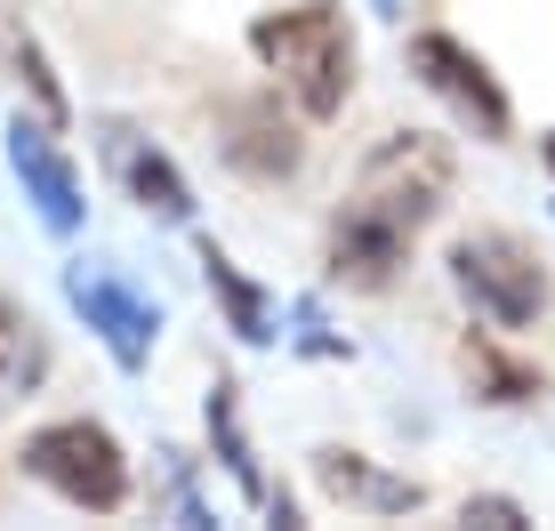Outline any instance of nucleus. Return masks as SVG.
<instances>
[{
	"instance_id": "f257e3e1",
	"label": "nucleus",
	"mask_w": 555,
	"mask_h": 531,
	"mask_svg": "<svg viewBox=\"0 0 555 531\" xmlns=\"http://www.w3.org/2000/svg\"><path fill=\"white\" fill-rule=\"evenodd\" d=\"M451 202V145L427 129H395L371 145V161L354 169V194L331 225V274L354 290H387L395 266L418 234L435 225V210Z\"/></svg>"
},
{
	"instance_id": "f03ea898",
	"label": "nucleus",
	"mask_w": 555,
	"mask_h": 531,
	"mask_svg": "<svg viewBox=\"0 0 555 531\" xmlns=\"http://www.w3.org/2000/svg\"><path fill=\"white\" fill-rule=\"evenodd\" d=\"M250 49H258V65L298 98L306 121H331V113L347 105V89H354V33H347V16H338L331 0H306V9L258 16Z\"/></svg>"
},
{
	"instance_id": "7ed1b4c3",
	"label": "nucleus",
	"mask_w": 555,
	"mask_h": 531,
	"mask_svg": "<svg viewBox=\"0 0 555 531\" xmlns=\"http://www.w3.org/2000/svg\"><path fill=\"white\" fill-rule=\"evenodd\" d=\"M25 476L49 483L65 507H89V516H113L129 500V459L98 419H56L25 435Z\"/></svg>"
},
{
	"instance_id": "20e7f679",
	"label": "nucleus",
	"mask_w": 555,
	"mask_h": 531,
	"mask_svg": "<svg viewBox=\"0 0 555 531\" xmlns=\"http://www.w3.org/2000/svg\"><path fill=\"white\" fill-rule=\"evenodd\" d=\"M451 282L491 331H524V322H540V307H547V266L515 234H459L451 242Z\"/></svg>"
},
{
	"instance_id": "39448f33",
	"label": "nucleus",
	"mask_w": 555,
	"mask_h": 531,
	"mask_svg": "<svg viewBox=\"0 0 555 531\" xmlns=\"http://www.w3.org/2000/svg\"><path fill=\"white\" fill-rule=\"evenodd\" d=\"M65 298H73V314L105 338V354L121 371H145L153 363V347H162V307H153L121 266H98V258L65 266Z\"/></svg>"
},
{
	"instance_id": "423d86ee",
	"label": "nucleus",
	"mask_w": 555,
	"mask_h": 531,
	"mask_svg": "<svg viewBox=\"0 0 555 531\" xmlns=\"http://www.w3.org/2000/svg\"><path fill=\"white\" fill-rule=\"evenodd\" d=\"M411 73L475 129V138H491V145L507 138V121H515V113H507V89L491 81V65H483L475 49H459L451 33H418V41H411Z\"/></svg>"
},
{
	"instance_id": "0eeeda50",
	"label": "nucleus",
	"mask_w": 555,
	"mask_h": 531,
	"mask_svg": "<svg viewBox=\"0 0 555 531\" xmlns=\"http://www.w3.org/2000/svg\"><path fill=\"white\" fill-rule=\"evenodd\" d=\"M9 169H16V185H25L33 218H41L49 234H81V218H89L81 169L65 161V145H56L49 121H33V113H16V121H9Z\"/></svg>"
},
{
	"instance_id": "6e6552de",
	"label": "nucleus",
	"mask_w": 555,
	"mask_h": 531,
	"mask_svg": "<svg viewBox=\"0 0 555 531\" xmlns=\"http://www.w3.org/2000/svg\"><path fill=\"white\" fill-rule=\"evenodd\" d=\"M98 138H105V169L121 178V194L138 202L145 218H162V225L194 218V185L178 178V161H169L153 138H138L129 121H98Z\"/></svg>"
},
{
	"instance_id": "1a4fd4ad",
	"label": "nucleus",
	"mask_w": 555,
	"mask_h": 531,
	"mask_svg": "<svg viewBox=\"0 0 555 531\" xmlns=\"http://www.w3.org/2000/svg\"><path fill=\"white\" fill-rule=\"evenodd\" d=\"M218 145H225V161L242 169V178H291V169L306 161V138L291 121H282V105L274 98H250V105H234L225 113V129H218Z\"/></svg>"
},
{
	"instance_id": "9d476101",
	"label": "nucleus",
	"mask_w": 555,
	"mask_h": 531,
	"mask_svg": "<svg viewBox=\"0 0 555 531\" xmlns=\"http://www.w3.org/2000/svg\"><path fill=\"white\" fill-rule=\"evenodd\" d=\"M209 443H218L225 476L242 483V500H258L266 516L298 523V500H291V491H274V483H266V467H258V451H250V427H242V387H234V378H218V387H209Z\"/></svg>"
},
{
	"instance_id": "9b49d317",
	"label": "nucleus",
	"mask_w": 555,
	"mask_h": 531,
	"mask_svg": "<svg viewBox=\"0 0 555 531\" xmlns=\"http://www.w3.org/2000/svg\"><path fill=\"white\" fill-rule=\"evenodd\" d=\"M314 483L331 491L338 507H362V516H411L418 500H427V491H418L411 476H378L371 459H362V451H314Z\"/></svg>"
},
{
	"instance_id": "f8f14e48",
	"label": "nucleus",
	"mask_w": 555,
	"mask_h": 531,
	"mask_svg": "<svg viewBox=\"0 0 555 531\" xmlns=\"http://www.w3.org/2000/svg\"><path fill=\"white\" fill-rule=\"evenodd\" d=\"M0 65H9V81H16V98H25L33 121H49L56 138H65V121H73V105H65V89H56V73H49V56L41 41H33L16 16H0Z\"/></svg>"
},
{
	"instance_id": "ddd939ff",
	"label": "nucleus",
	"mask_w": 555,
	"mask_h": 531,
	"mask_svg": "<svg viewBox=\"0 0 555 531\" xmlns=\"http://www.w3.org/2000/svg\"><path fill=\"white\" fill-rule=\"evenodd\" d=\"M202 274H209V298L225 307V331H234L242 347H266V338H274V298H266L218 242H202Z\"/></svg>"
},
{
	"instance_id": "4468645a",
	"label": "nucleus",
	"mask_w": 555,
	"mask_h": 531,
	"mask_svg": "<svg viewBox=\"0 0 555 531\" xmlns=\"http://www.w3.org/2000/svg\"><path fill=\"white\" fill-rule=\"evenodd\" d=\"M49 378V338L16 298H0V411H16Z\"/></svg>"
},
{
	"instance_id": "2eb2a0df",
	"label": "nucleus",
	"mask_w": 555,
	"mask_h": 531,
	"mask_svg": "<svg viewBox=\"0 0 555 531\" xmlns=\"http://www.w3.org/2000/svg\"><path fill=\"white\" fill-rule=\"evenodd\" d=\"M459 371H467V387L483 394V403H531V394H540V371L500 354L491 338H467V347H459Z\"/></svg>"
},
{
	"instance_id": "dca6fc26",
	"label": "nucleus",
	"mask_w": 555,
	"mask_h": 531,
	"mask_svg": "<svg viewBox=\"0 0 555 531\" xmlns=\"http://www.w3.org/2000/svg\"><path fill=\"white\" fill-rule=\"evenodd\" d=\"M467 523H491V531H515V523H524V507H515V500H467Z\"/></svg>"
},
{
	"instance_id": "f3484780",
	"label": "nucleus",
	"mask_w": 555,
	"mask_h": 531,
	"mask_svg": "<svg viewBox=\"0 0 555 531\" xmlns=\"http://www.w3.org/2000/svg\"><path fill=\"white\" fill-rule=\"evenodd\" d=\"M378 16H403V0H378Z\"/></svg>"
},
{
	"instance_id": "a211bd4d",
	"label": "nucleus",
	"mask_w": 555,
	"mask_h": 531,
	"mask_svg": "<svg viewBox=\"0 0 555 531\" xmlns=\"http://www.w3.org/2000/svg\"><path fill=\"white\" fill-rule=\"evenodd\" d=\"M547 169H555V129H547Z\"/></svg>"
}]
</instances>
